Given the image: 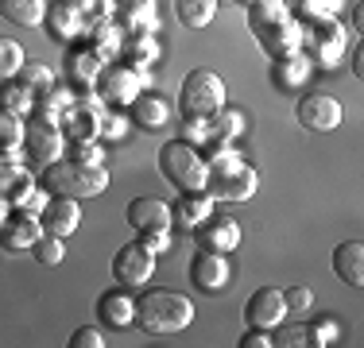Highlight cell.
<instances>
[{
	"instance_id": "17",
	"label": "cell",
	"mask_w": 364,
	"mask_h": 348,
	"mask_svg": "<svg viewBox=\"0 0 364 348\" xmlns=\"http://www.w3.org/2000/svg\"><path fill=\"white\" fill-rule=\"evenodd\" d=\"M259 47L267 50L272 58H283V55H294V50H302V23H294L291 16L279 23H272V28L256 31Z\"/></svg>"
},
{
	"instance_id": "1",
	"label": "cell",
	"mask_w": 364,
	"mask_h": 348,
	"mask_svg": "<svg viewBox=\"0 0 364 348\" xmlns=\"http://www.w3.org/2000/svg\"><path fill=\"white\" fill-rule=\"evenodd\" d=\"M194 321V302L178 290L155 286L136 298V325L144 333H182Z\"/></svg>"
},
{
	"instance_id": "51",
	"label": "cell",
	"mask_w": 364,
	"mask_h": 348,
	"mask_svg": "<svg viewBox=\"0 0 364 348\" xmlns=\"http://www.w3.org/2000/svg\"><path fill=\"white\" fill-rule=\"evenodd\" d=\"M4 217H8V202L0 197V224H4Z\"/></svg>"
},
{
	"instance_id": "23",
	"label": "cell",
	"mask_w": 364,
	"mask_h": 348,
	"mask_svg": "<svg viewBox=\"0 0 364 348\" xmlns=\"http://www.w3.org/2000/svg\"><path fill=\"white\" fill-rule=\"evenodd\" d=\"M112 16H120L128 31H155L159 28V0H117Z\"/></svg>"
},
{
	"instance_id": "5",
	"label": "cell",
	"mask_w": 364,
	"mask_h": 348,
	"mask_svg": "<svg viewBox=\"0 0 364 348\" xmlns=\"http://www.w3.org/2000/svg\"><path fill=\"white\" fill-rule=\"evenodd\" d=\"M178 104H182V116H213L218 109H225V82L218 70H190L182 77V89H178Z\"/></svg>"
},
{
	"instance_id": "16",
	"label": "cell",
	"mask_w": 364,
	"mask_h": 348,
	"mask_svg": "<svg viewBox=\"0 0 364 348\" xmlns=\"http://www.w3.org/2000/svg\"><path fill=\"white\" fill-rule=\"evenodd\" d=\"M190 278H194L198 290L205 294H218L225 283H229V263H225L221 251H198L190 259Z\"/></svg>"
},
{
	"instance_id": "22",
	"label": "cell",
	"mask_w": 364,
	"mask_h": 348,
	"mask_svg": "<svg viewBox=\"0 0 364 348\" xmlns=\"http://www.w3.org/2000/svg\"><path fill=\"white\" fill-rule=\"evenodd\" d=\"M97 317L109 329H128L136 321V298H128L124 286H112V290H105L97 298Z\"/></svg>"
},
{
	"instance_id": "35",
	"label": "cell",
	"mask_w": 364,
	"mask_h": 348,
	"mask_svg": "<svg viewBox=\"0 0 364 348\" xmlns=\"http://www.w3.org/2000/svg\"><path fill=\"white\" fill-rule=\"evenodd\" d=\"M74 4H77V12H82L85 31L105 28V23L112 20V12H117V0H74Z\"/></svg>"
},
{
	"instance_id": "7",
	"label": "cell",
	"mask_w": 364,
	"mask_h": 348,
	"mask_svg": "<svg viewBox=\"0 0 364 348\" xmlns=\"http://www.w3.org/2000/svg\"><path fill=\"white\" fill-rule=\"evenodd\" d=\"M101 97L97 93H82V97L70 101V109L63 112V136L70 143H82V139H97L101 136Z\"/></svg>"
},
{
	"instance_id": "42",
	"label": "cell",
	"mask_w": 364,
	"mask_h": 348,
	"mask_svg": "<svg viewBox=\"0 0 364 348\" xmlns=\"http://www.w3.org/2000/svg\"><path fill=\"white\" fill-rule=\"evenodd\" d=\"M70 159L85 163V167H105V151H101L93 139H82V143H70Z\"/></svg>"
},
{
	"instance_id": "11",
	"label": "cell",
	"mask_w": 364,
	"mask_h": 348,
	"mask_svg": "<svg viewBox=\"0 0 364 348\" xmlns=\"http://www.w3.org/2000/svg\"><path fill=\"white\" fill-rule=\"evenodd\" d=\"M23 147H28L31 159L55 163V159H63V151H66V136L58 124H47V120L31 116V124H23Z\"/></svg>"
},
{
	"instance_id": "25",
	"label": "cell",
	"mask_w": 364,
	"mask_h": 348,
	"mask_svg": "<svg viewBox=\"0 0 364 348\" xmlns=\"http://www.w3.org/2000/svg\"><path fill=\"white\" fill-rule=\"evenodd\" d=\"M210 213H213V197L205 194V190H198V194H182L178 202L171 205V217H175L182 229H198Z\"/></svg>"
},
{
	"instance_id": "52",
	"label": "cell",
	"mask_w": 364,
	"mask_h": 348,
	"mask_svg": "<svg viewBox=\"0 0 364 348\" xmlns=\"http://www.w3.org/2000/svg\"><path fill=\"white\" fill-rule=\"evenodd\" d=\"M240 4H245V8H252V4H256V0H240Z\"/></svg>"
},
{
	"instance_id": "18",
	"label": "cell",
	"mask_w": 364,
	"mask_h": 348,
	"mask_svg": "<svg viewBox=\"0 0 364 348\" xmlns=\"http://www.w3.org/2000/svg\"><path fill=\"white\" fill-rule=\"evenodd\" d=\"M47 31L55 43H70L77 35H85V23H82V12H77L74 0H55V4L47 8Z\"/></svg>"
},
{
	"instance_id": "6",
	"label": "cell",
	"mask_w": 364,
	"mask_h": 348,
	"mask_svg": "<svg viewBox=\"0 0 364 348\" xmlns=\"http://www.w3.org/2000/svg\"><path fill=\"white\" fill-rule=\"evenodd\" d=\"M302 43L310 47V62L333 66L345 55V28L337 23V16H314V20L302 23Z\"/></svg>"
},
{
	"instance_id": "37",
	"label": "cell",
	"mask_w": 364,
	"mask_h": 348,
	"mask_svg": "<svg viewBox=\"0 0 364 348\" xmlns=\"http://www.w3.org/2000/svg\"><path fill=\"white\" fill-rule=\"evenodd\" d=\"M31 256L39 259L43 267H55V263H63V256H66V248H63V236H50V232H43V236L31 244Z\"/></svg>"
},
{
	"instance_id": "31",
	"label": "cell",
	"mask_w": 364,
	"mask_h": 348,
	"mask_svg": "<svg viewBox=\"0 0 364 348\" xmlns=\"http://www.w3.org/2000/svg\"><path fill=\"white\" fill-rule=\"evenodd\" d=\"M31 104H36V93L23 89L16 77H4V82H0V109L4 112H12V116H28Z\"/></svg>"
},
{
	"instance_id": "47",
	"label": "cell",
	"mask_w": 364,
	"mask_h": 348,
	"mask_svg": "<svg viewBox=\"0 0 364 348\" xmlns=\"http://www.w3.org/2000/svg\"><path fill=\"white\" fill-rule=\"evenodd\" d=\"M240 348H272V333H267V329L248 325L245 337H240Z\"/></svg>"
},
{
	"instance_id": "15",
	"label": "cell",
	"mask_w": 364,
	"mask_h": 348,
	"mask_svg": "<svg viewBox=\"0 0 364 348\" xmlns=\"http://www.w3.org/2000/svg\"><path fill=\"white\" fill-rule=\"evenodd\" d=\"M77 221H82V209H77V197H63V194H55L47 202V209L39 213V224H43V232H50V236H70V232L77 229Z\"/></svg>"
},
{
	"instance_id": "43",
	"label": "cell",
	"mask_w": 364,
	"mask_h": 348,
	"mask_svg": "<svg viewBox=\"0 0 364 348\" xmlns=\"http://www.w3.org/2000/svg\"><path fill=\"white\" fill-rule=\"evenodd\" d=\"M283 302H287V313H310L314 310V290L310 286H291V290H283Z\"/></svg>"
},
{
	"instance_id": "48",
	"label": "cell",
	"mask_w": 364,
	"mask_h": 348,
	"mask_svg": "<svg viewBox=\"0 0 364 348\" xmlns=\"http://www.w3.org/2000/svg\"><path fill=\"white\" fill-rule=\"evenodd\" d=\"M124 132V116L117 112H101V136H120Z\"/></svg>"
},
{
	"instance_id": "27",
	"label": "cell",
	"mask_w": 364,
	"mask_h": 348,
	"mask_svg": "<svg viewBox=\"0 0 364 348\" xmlns=\"http://www.w3.org/2000/svg\"><path fill=\"white\" fill-rule=\"evenodd\" d=\"M120 55L128 58V66H132V70H144L147 62H155L159 47H155L151 31H128L124 43H120Z\"/></svg>"
},
{
	"instance_id": "45",
	"label": "cell",
	"mask_w": 364,
	"mask_h": 348,
	"mask_svg": "<svg viewBox=\"0 0 364 348\" xmlns=\"http://www.w3.org/2000/svg\"><path fill=\"white\" fill-rule=\"evenodd\" d=\"M70 348H105V333L93 329V325H82V329H74Z\"/></svg>"
},
{
	"instance_id": "41",
	"label": "cell",
	"mask_w": 364,
	"mask_h": 348,
	"mask_svg": "<svg viewBox=\"0 0 364 348\" xmlns=\"http://www.w3.org/2000/svg\"><path fill=\"white\" fill-rule=\"evenodd\" d=\"M279 333L272 337V344H279V348H302V344H310V329L306 325H275Z\"/></svg>"
},
{
	"instance_id": "30",
	"label": "cell",
	"mask_w": 364,
	"mask_h": 348,
	"mask_svg": "<svg viewBox=\"0 0 364 348\" xmlns=\"http://www.w3.org/2000/svg\"><path fill=\"white\" fill-rule=\"evenodd\" d=\"M205 120H210V139L213 143H229V139H237L240 132H245V112H237V109H218Z\"/></svg>"
},
{
	"instance_id": "46",
	"label": "cell",
	"mask_w": 364,
	"mask_h": 348,
	"mask_svg": "<svg viewBox=\"0 0 364 348\" xmlns=\"http://www.w3.org/2000/svg\"><path fill=\"white\" fill-rule=\"evenodd\" d=\"M140 244H144V248H151L155 256H163V251H171V232H167V229H155V232H140Z\"/></svg>"
},
{
	"instance_id": "8",
	"label": "cell",
	"mask_w": 364,
	"mask_h": 348,
	"mask_svg": "<svg viewBox=\"0 0 364 348\" xmlns=\"http://www.w3.org/2000/svg\"><path fill=\"white\" fill-rule=\"evenodd\" d=\"M294 116H299V124L306 132H333V128H341L345 109L329 93H306V97H299V104H294Z\"/></svg>"
},
{
	"instance_id": "32",
	"label": "cell",
	"mask_w": 364,
	"mask_h": 348,
	"mask_svg": "<svg viewBox=\"0 0 364 348\" xmlns=\"http://www.w3.org/2000/svg\"><path fill=\"white\" fill-rule=\"evenodd\" d=\"M16 82L23 85V89H31L39 97V93H47V89H55V70H50L47 62H36V58H23V66L16 70Z\"/></svg>"
},
{
	"instance_id": "9",
	"label": "cell",
	"mask_w": 364,
	"mask_h": 348,
	"mask_svg": "<svg viewBox=\"0 0 364 348\" xmlns=\"http://www.w3.org/2000/svg\"><path fill=\"white\" fill-rule=\"evenodd\" d=\"M155 271V251L144 248L140 240L124 244V248L112 256V278H117L120 286H144L147 278Z\"/></svg>"
},
{
	"instance_id": "3",
	"label": "cell",
	"mask_w": 364,
	"mask_h": 348,
	"mask_svg": "<svg viewBox=\"0 0 364 348\" xmlns=\"http://www.w3.org/2000/svg\"><path fill=\"white\" fill-rule=\"evenodd\" d=\"M39 186L47 190L50 197L63 194V197H93L109 186V170L105 167H85V163L74 159H55L47 163L39 174Z\"/></svg>"
},
{
	"instance_id": "10",
	"label": "cell",
	"mask_w": 364,
	"mask_h": 348,
	"mask_svg": "<svg viewBox=\"0 0 364 348\" xmlns=\"http://www.w3.org/2000/svg\"><path fill=\"white\" fill-rule=\"evenodd\" d=\"M136 93H144V77L140 70H132L128 62H109L97 77V97L112 104H132Z\"/></svg>"
},
{
	"instance_id": "40",
	"label": "cell",
	"mask_w": 364,
	"mask_h": 348,
	"mask_svg": "<svg viewBox=\"0 0 364 348\" xmlns=\"http://www.w3.org/2000/svg\"><path fill=\"white\" fill-rule=\"evenodd\" d=\"M23 143V124L20 116H12V112L0 109V151H12V147Z\"/></svg>"
},
{
	"instance_id": "2",
	"label": "cell",
	"mask_w": 364,
	"mask_h": 348,
	"mask_svg": "<svg viewBox=\"0 0 364 348\" xmlns=\"http://www.w3.org/2000/svg\"><path fill=\"white\" fill-rule=\"evenodd\" d=\"M210 167V178H205V194L221 197V202H248L256 194V170L240 159L232 147H221L213 151V159L205 163Z\"/></svg>"
},
{
	"instance_id": "50",
	"label": "cell",
	"mask_w": 364,
	"mask_h": 348,
	"mask_svg": "<svg viewBox=\"0 0 364 348\" xmlns=\"http://www.w3.org/2000/svg\"><path fill=\"white\" fill-rule=\"evenodd\" d=\"M360 23H364V12H360V4H357V8H353V28L360 31Z\"/></svg>"
},
{
	"instance_id": "14",
	"label": "cell",
	"mask_w": 364,
	"mask_h": 348,
	"mask_svg": "<svg viewBox=\"0 0 364 348\" xmlns=\"http://www.w3.org/2000/svg\"><path fill=\"white\" fill-rule=\"evenodd\" d=\"M283 317H287V302H283V294L275 286H259L245 306V321L256 329H275Z\"/></svg>"
},
{
	"instance_id": "39",
	"label": "cell",
	"mask_w": 364,
	"mask_h": 348,
	"mask_svg": "<svg viewBox=\"0 0 364 348\" xmlns=\"http://www.w3.org/2000/svg\"><path fill=\"white\" fill-rule=\"evenodd\" d=\"M20 66H23V47L16 39H4V35H0V82H4V77H16Z\"/></svg>"
},
{
	"instance_id": "38",
	"label": "cell",
	"mask_w": 364,
	"mask_h": 348,
	"mask_svg": "<svg viewBox=\"0 0 364 348\" xmlns=\"http://www.w3.org/2000/svg\"><path fill=\"white\" fill-rule=\"evenodd\" d=\"M287 8L302 16V20H314V16H337L345 0H283Z\"/></svg>"
},
{
	"instance_id": "34",
	"label": "cell",
	"mask_w": 364,
	"mask_h": 348,
	"mask_svg": "<svg viewBox=\"0 0 364 348\" xmlns=\"http://www.w3.org/2000/svg\"><path fill=\"white\" fill-rule=\"evenodd\" d=\"M287 16H291V8L283 4V0H256V4L248 8V23H252V31H264V28H272V23L287 20Z\"/></svg>"
},
{
	"instance_id": "19",
	"label": "cell",
	"mask_w": 364,
	"mask_h": 348,
	"mask_svg": "<svg viewBox=\"0 0 364 348\" xmlns=\"http://www.w3.org/2000/svg\"><path fill=\"white\" fill-rule=\"evenodd\" d=\"M128 224L136 232H155V229H171L175 217H171V205L159 202V197H136L128 205Z\"/></svg>"
},
{
	"instance_id": "36",
	"label": "cell",
	"mask_w": 364,
	"mask_h": 348,
	"mask_svg": "<svg viewBox=\"0 0 364 348\" xmlns=\"http://www.w3.org/2000/svg\"><path fill=\"white\" fill-rule=\"evenodd\" d=\"M120 43H124V31H117L112 23H105V28H93V31H90V47L97 50L101 58H117V55H120Z\"/></svg>"
},
{
	"instance_id": "29",
	"label": "cell",
	"mask_w": 364,
	"mask_h": 348,
	"mask_svg": "<svg viewBox=\"0 0 364 348\" xmlns=\"http://www.w3.org/2000/svg\"><path fill=\"white\" fill-rule=\"evenodd\" d=\"M70 101H74L70 89H47V93H39V97H36V104H31V116L47 120V124H58L63 112L70 109Z\"/></svg>"
},
{
	"instance_id": "12",
	"label": "cell",
	"mask_w": 364,
	"mask_h": 348,
	"mask_svg": "<svg viewBox=\"0 0 364 348\" xmlns=\"http://www.w3.org/2000/svg\"><path fill=\"white\" fill-rule=\"evenodd\" d=\"M194 232H198V248L202 251H221L225 256V251H232L240 244V224L225 213H210Z\"/></svg>"
},
{
	"instance_id": "26",
	"label": "cell",
	"mask_w": 364,
	"mask_h": 348,
	"mask_svg": "<svg viewBox=\"0 0 364 348\" xmlns=\"http://www.w3.org/2000/svg\"><path fill=\"white\" fill-rule=\"evenodd\" d=\"M0 16L16 28H36L47 16V0H0Z\"/></svg>"
},
{
	"instance_id": "28",
	"label": "cell",
	"mask_w": 364,
	"mask_h": 348,
	"mask_svg": "<svg viewBox=\"0 0 364 348\" xmlns=\"http://www.w3.org/2000/svg\"><path fill=\"white\" fill-rule=\"evenodd\" d=\"M306 74H310V58L306 55H283L279 62L272 66V82L275 85H287V89H299L302 82H306Z\"/></svg>"
},
{
	"instance_id": "13",
	"label": "cell",
	"mask_w": 364,
	"mask_h": 348,
	"mask_svg": "<svg viewBox=\"0 0 364 348\" xmlns=\"http://www.w3.org/2000/svg\"><path fill=\"white\" fill-rule=\"evenodd\" d=\"M105 62L109 58H101L90 43L70 47V55H66V82H70V89H93L97 77H101V70H105Z\"/></svg>"
},
{
	"instance_id": "21",
	"label": "cell",
	"mask_w": 364,
	"mask_h": 348,
	"mask_svg": "<svg viewBox=\"0 0 364 348\" xmlns=\"http://www.w3.org/2000/svg\"><path fill=\"white\" fill-rule=\"evenodd\" d=\"M39 236H43V224H39V217H31V213L4 217V224H0V244L12 248V251H28Z\"/></svg>"
},
{
	"instance_id": "20",
	"label": "cell",
	"mask_w": 364,
	"mask_h": 348,
	"mask_svg": "<svg viewBox=\"0 0 364 348\" xmlns=\"http://www.w3.org/2000/svg\"><path fill=\"white\" fill-rule=\"evenodd\" d=\"M128 116H132V124L147 128V132H159L171 120V104L163 101L159 93H136L132 104H128Z\"/></svg>"
},
{
	"instance_id": "24",
	"label": "cell",
	"mask_w": 364,
	"mask_h": 348,
	"mask_svg": "<svg viewBox=\"0 0 364 348\" xmlns=\"http://www.w3.org/2000/svg\"><path fill=\"white\" fill-rule=\"evenodd\" d=\"M333 271L337 278H345L349 286L364 283V244L360 240H345L333 248Z\"/></svg>"
},
{
	"instance_id": "33",
	"label": "cell",
	"mask_w": 364,
	"mask_h": 348,
	"mask_svg": "<svg viewBox=\"0 0 364 348\" xmlns=\"http://www.w3.org/2000/svg\"><path fill=\"white\" fill-rule=\"evenodd\" d=\"M175 16L186 28H210L218 16V0H175Z\"/></svg>"
},
{
	"instance_id": "49",
	"label": "cell",
	"mask_w": 364,
	"mask_h": 348,
	"mask_svg": "<svg viewBox=\"0 0 364 348\" xmlns=\"http://www.w3.org/2000/svg\"><path fill=\"white\" fill-rule=\"evenodd\" d=\"M353 74L364 77V50L360 47H353Z\"/></svg>"
},
{
	"instance_id": "44",
	"label": "cell",
	"mask_w": 364,
	"mask_h": 348,
	"mask_svg": "<svg viewBox=\"0 0 364 348\" xmlns=\"http://www.w3.org/2000/svg\"><path fill=\"white\" fill-rule=\"evenodd\" d=\"M306 329H310V344H318V348H326V344L337 341V325L329 317H314Z\"/></svg>"
},
{
	"instance_id": "4",
	"label": "cell",
	"mask_w": 364,
	"mask_h": 348,
	"mask_svg": "<svg viewBox=\"0 0 364 348\" xmlns=\"http://www.w3.org/2000/svg\"><path fill=\"white\" fill-rule=\"evenodd\" d=\"M159 170H163V178H167L171 186L182 190V194H198V190H205V178H210L205 159L198 155L194 143H186V139H171V143H163Z\"/></svg>"
}]
</instances>
